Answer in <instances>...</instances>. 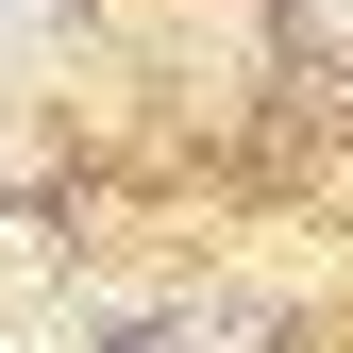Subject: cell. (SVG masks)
Here are the masks:
<instances>
[{"label":"cell","instance_id":"obj_1","mask_svg":"<svg viewBox=\"0 0 353 353\" xmlns=\"http://www.w3.org/2000/svg\"><path fill=\"white\" fill-rule=\"evenodd\" d=\"M34 17H51V0H0V34H34Z\"/></svg>","mask_w":353,"mask_h":353}]
</instances>
